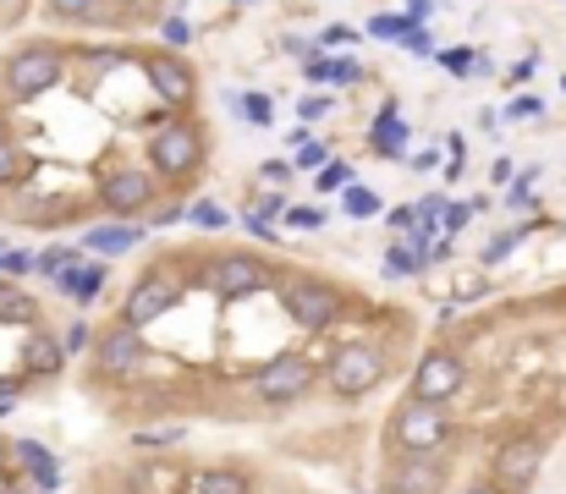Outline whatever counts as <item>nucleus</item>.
Segmentation results:
<instances>
[{"label":"nucleus","instance_id":"46","mask_svg":"<svg viewBox=\"0 0 566 494\" xmlns=\"http://www.w3.org/2000/svg\"><path fill=\"white\" fill-rule=\"evenodd\" d=\"M462 494H501V489H496V483H467Z\"/></svg>","mask_w":566,"mask_h":494},{"label":"nucleus","instance_id":"41","mask_svg":"<svg viewBox=\"0 0 566 494\" xmlns=\"http://www.w3.org/2000/svg\"><path fill=\"white\" fill-rule=\"evenodd\" d=\"M188 34H193V28H188L182 17H171V23H166V39H171V44H188Z\"/></svg>","mask_w":566,"mask_h":494},{"label":"nucleus","instance_id":"17","mask_svg":"<svg viewBox=\"0 0 566 494\" xmlns=\"http://www.w3.org/2000/svg\"><path fill=\"white\" fill-rule=\"evenodd\" d=\"M12 456H17V467L34 478V489H39V494H50V489L61 483V467H55V456H50V445H44V440H17V445H12Z\"/></svg>","mask_w":566,"mask_h":494},{"label":"nucleus","instance_id":"34","mask_svg":"<svg viewBox=\"0 0 566 494\" xmlns=\"http://www.w3.org/2000/svg\"><path fill=\"white\" fill-rule=\"evenodd\" d=\"M66 264H72L66 247H50V253H39V259H34V270H39V275H61Z\"/></svg>","mask_w":566,"mask_h":494},{"label":"nucleus","instance_id":"19","mask_svg":"<svg viewBox=\"0 0 566 494\" xmlns=\"http://www.w3.org/2000/svg\"><path fill=\"white\" fill-rule=\"evenodd\" d=\"M188 494H254V483L236 467H204V472H193Z\"/></svg>","mask_w":566,"mask_h":494},{"label":"nucleus","instance_id":"11","mask_svg":"<svg viewBox=\"0 0 566 494\" xmlns=\"http://www.w3.org/2000/svg\"><path fill=\"white\" fill-rule=\"evenodd\" d=\"M308 385H313V363L308 358H275V363H265L254 374V395L265 406H292Z\"/></svg>","mask_w":566,"mask_h":494},{"label":"nucleus","instance_id":"20","mask_svg":"<svg viewBox=\"0 0 566 494\" xmlns=\"http://www.w3.org/2000/svg\"><path fill=\"white\" fill-rule=\"evenodd\" d=\"M0 324H28V329H39V302L23 286H12V281H0Z\"/></svg>","mask_w":566,"mask_h":494},{"label":"nucleus","instance_id":"30","mask_svg":"<svg viewBox=\"0 0 566 494\" xmlns=\"http://www.w3.org/2000/svg\"><path fill=\"white\" fill-rule=\"evenodd\" d=\"M352 182V165L347 159H336V165H325V171H319V193H336V187H347Z\"/></svg>","mask_w":566,"mask_h":494},{"label":"nucleus","instance_id":"33","mask_svg":"<svg viewBox=\"0 0 566 494\" xmlns=\"http://www.w3.org/2000/svg\"><path fill=\"white\" fill-rule=\"evenodd\" d=\"M506 116H512V121H539V116H544V105H539L533 94H517V100L506 105Z\"/></svg>","mask_w":566,"mask_h":494},{"label":"nucleus","instance_id":"42","mask_svg":"<svg viewBox=\"0 0 566 494\" xmlns=\"http://www.w3.org/2000/svg\"><path fill=\"white\" fill-rule=\"evenodd\" d=\"M429 12H435V0H408V17H413L419 28H424V17H429Z\"/></svg>","mask_w":566,"mask_h":494},{"label":"nucleus","instance_id":"31","mask_svg":"<svg viewBox=\"0 0 566 494\" xmlns=\"http://www.w3.org/2000/svg\"><path fill=\"white\" fill-rule=\"evenodd\" d=\"M236 110H242V116H248L254 127H270V116H275L265 94H248V100H236Z\"/></svg>","mask_w":566,"mask_h":494},{"label":"nucleus","instance_id":"10","mask_svg":"<svg viewBox=\"0 0 566 494\" xmlns=\"http://www.w3.org/2000/svg\"><path fill=\"white\" fill-rule=\"evenodd\" d=\"M204 281H209V291H215L220 302H236V297L259 291V286L270 281V270H265L254 253H220V259H209Z\"/></svg>","mask_w":566,"mask_h":494},{"label":"nucleus","instance_id":"49","mask_svg":"<svg viewBox=\"0 0 566 494\" xmlns=\"http://www.w3.org/2000/svg\"><path fill=\"white\" fill-rule=\"evenodd\" d=\"M0 264H7V247H0Z\"/></svg>","mask_w":566,"mask_h":494},{"label":"nucleus","instance_id":"6","mask_svg":"<svg viewBox=\"0 0 566 494\" xmlns=\"http://www.w3.org/2000/svg\"><path fill=\"white\" fill-rule=\"evenodd\" d=\"M390 440L401 445V451H440L446 440H451V418L440 406H429V401H401L396 406V418H390Z\"/></svg>","mask_w":566,"mask_h":494},{"label":"nucleus","instance_id":"38","mask_svg":"<svg viewBox=\"0 0 566 494\" xmlns=\"http://www.w3.org/2000/svg\"><path fill=\"white\" fill-rule=\"evenodd\" d=\"M401 44H408L413 55H435V39H429V34H419V28H413L408 39H401Z\"/></svg>","mask_w":566,"mask_h":494},{"label":"nucleus","instance_id":"23","mask_svg":"<svg viewBox=\"0 0 566 494\" xmlns=\"http://www.w3.org/2000/svg\"><path fill=\"white\" fill-rule=\"evenodd\" d=\"M50 6V17H61V23H100V6L105 0H44Z\"/></svg>","mask_w":566,"mask_h":494},{"label":"nucleus","instance_id":"2","mask_svg":"<svg viewBox=\"0 0 566 494\" xmlns=\"http://www.w3.org/2000/svg\"><path fill=\"white\" fill-rule=\"evenodd\" d=\"M204 165V132L188 127V121H171L149 138V177H166V182H182Z\"/></svg>","mask_w":566,"mask_h":494},{"label":"nucleus","instance_id":"29","mask_svg":"<svg viewBox=\"0 0 566 494\" xmlns=\"http://www.w3.org/2000/svg\"><path fill=\"white\" fill-rule=\"evenodd\" d=\"M385 264H390L396 275H424V259L413 253V247H390V253H385Z\"/></svg>","mask_w":566,"mask_h":494},{"label":"nucleus","instance_id":"39","mask_svg":"<svg viewBox=\"0 0 566 494\" xmlns=\"http://www.w3.org/2000/svg\"><path fill=\"white\" fill-rule=\"evenodd\" d=\"M467 214H473V204H467V209H462V204H451V209H446V236H451V231H462V225H467Z\"/></svg>","mask_w":566,"mask_h":494},{"label":"nucleus","instance_id":"37","mask_svg":"<svg viewBox=\"0 0 566 494\" xmlns=\"http://www.w3.org/2000/svg\"><path fill=\"white\" fill-rule=\"evenodd\" d=\"M34 270V253H7V264H0V275H28Z\"/></svg>","mask_w":566,"mask_h":494},{"label":"nucleus","instance_id":"8","mask_svg":"<svg viewBox=\"0 0 566 494\" xmlns=\"http://www.w3.org/2000/svg\"><path fill=\"white\" fill-rule=\"evenodd\" d=\"M89 347H94L100 374H111V379H132V374H143V363H149L143 329H132V324H111L105 336H94Z\"/></svg>","mask_w":566,"mask_h":494},{"label":"nucleus","instance_id":"48","mask_svg":"<svg viewBox=\"0 0 566 494\" xmlns=\"http://www.w3.org/2000/svg\"><path fill=\"white\" fill-rule=\"evenodd\" d=\"M0 467H7V440H0Z\"/></svg>","mask_w":566,"mask_h":494},{"label":"nucleus","instance_id":"16","mask_svg":"<svg viewBox=\"0 0 566 494\" xmlns=\"http://www.w3.org/2000/svg\"><path fill=\"white\" fill-rule=\"evenodd\" d=\"M55 291L72 297L77 308H89V302L105 291V264H77V259H72V264L55 275Z\"/></svg>","mask_w":566,"mask_h":494},{"label":"nucleus","instance_id":"36","mask_svg":"<svg viewBox=\"0 0 566 494\" xmlns=\"http://www.w3.org/2000/svg\"><path fill=\"white\" fill-rule=\"evenodd\" d=\"M17 395H23V379H0V418L17 406Z\"/></svg>","mask_w":566,"mask_h":494},{"label":"nucleus","instance_id":"32","mask_svg":"<svg viewBox=\"0 0 566 494\" xmlns=\"http://www.w3.org/2000/svg\"><path fill=\"white\" fill-rule=\"evenodd\" d=\"M331 77H336V82H358L363 66H358L352 55H342V61H325V82H331Z\"/></svg>","mask_w":566,"mask_h":494},{"label":"nucleus","instance_id":"14","mask_svg":"<svg viewBox=\"0 0 566 494\" xmlns=\"http://www.w3.org/2000/svg\"><path fill=\"white\" fill-rule=\"evenodd\" d=\"M143 72H149V82H154V94H159V105H193V94H198V77H193V66L182 61V55H149L143 61Z\"/></svg>","mask_w":566,"mask_h":494},{"label":"nucleus","instance_id":"35","mask_svg":"<svg viewBox=\"0 0 566 494\" xmlns=\"http://www.w3.org/2000/svg\"><path fill=\"white\" fill-rule=\"evenodd\" d=\"M286 220L297 231H319V225H325V214H319V209H286Z\"/></svg>","mask_w":566,"mask_h":494},{"label":"nucleus","instance_id":"18","mask_svg":"<svg viewBox=\"0 0 566 494\" xmlns=\"http://www.w3.org/2000/svg\"><path fill=\"white\" fill-rule=\"evenodd\" d=\"M138 225L132 220H105V225H94L83 242H89V253H100V259H121V253H132L138 247Z\"/></svg>","mask_w":566,"mask_h":494},{"label":"nucleus","instance_id":"9","mask_svg":"<svg viewBox=\"0 0 566 494\" xmlns=\"http://www.w3.org/2000/svg\"><path fill=\"white\" fill-rule=\"evenodd\" d=\"M100 198H105L111 220H132V214H143L159 198V182L143 171V165H121V171H111L100 182Z\"/></svg>","mask_w":566,"mask_h":494},{"label":"nucleus","instance_id":"15","mask_svg":"<svg viewBox=\"0 0 566 494\" xmlns=\"http://www.w3.org/2000/svg\"><path fill=\"white\" fill-rule=\"evenodd\" d=\"M23 368H28L34 379H55V374L66 368V352H61V341L50 336V329H28V341H23Z\"/></svg>","mask_w":566,"mask_h":494},{"label":"nucleus","instance_id":"44","mask_svg":"<svg viewBox=\"0 0 566 494\" xmlns=\"http://www.w3.org/2000/svg\"><path fill=\"white\" fill-rule=\"evenodd\" d=\"M265 177H270V182H286V177H292V165H286V159H270V165H265Z\"/></svg>","mask_w":566,"mask_h":494},{"label":"nucleus","instance_id":"26","mask_svg":"<svg viewBox=\"0 0 566 494\" xmlns=\"http://www.w3.org/2000/svg\"><path fill=\"white\" fill-rule=\"evenodd\" d=\"M182 440H188V429H182V424H166V429H138V434H132V445H143V451H154V445L166 451V445H182Z\"/></svg>","mask_w":566,"mask_h":494},{"label":"nucleus","instance_id":"3","mask_svg":"<svg viewBox=\"0 0 566 494\" xmlns=\"http://www.w3.org/2000/svg\"><path fill=\"white\" fill-rule=\"evenodd\" d=\"M281 308L297 329H308V336H319V329H331L342 318V291L325 286V281H308V275H292L281 286Z\"/></svg>","mask_w":566,"mask_h":494},{"label":"nucleus","instance_id":"13","mask_svg":"<svg viewBox=\"0 0 566 494\" xmlns=\"http://www.w3.org/2000/svg\"><path fill=\"white\" fill-rule=\"evenodd\" d=\"M177 308V281H166V275H143L132 291H127V302H121V324H132V329H143V324H159Z\"/></svg>","mask_w":566,"mask_h":494},{"label":"nucleus","instance_id":"7","mask_svg":"<svg viewBox=\"0 0 566 494\" xmlns=\"http://www.w3.org/2000/svg\"><path fill=\"white\" fill-rule=\"evenodd\" d=\"M462 385H467V363H462V352H451V347L424 352V358H419V368H413V401L446 406Z\"/></svg>","mask_w":566,"mask_h":494},{"label":"nucleus","instance_id":"21","mask_svg":"<svg viewBox=\"0 0 566 494\" xmlns=\"http://www.w3.org/2000/svg\"><path fill=\"white\" fill-rule=\"evenodd\" d=\"M23 177H28V154L7 127H0V187H17Z\"/></svg>","mask_w":566,"mask_h":494},{"label":"nucleus","instance_id":"28","mask_svg":"<svg viewBox=\"0 0 566 494\" xmlns=\"http://www.w3.org/2000/svg\"><path fill=\"white\" fill-rule=\"evenodd\" d=\"M188 220H193L198 231H220V225H226V209L204 198V204H193V209H188Z\"/></svg>","mask_w":566,"mask_h":494},{"label":"nucleus","instance_id":"24","mask_svg":"<svg viewBox=\"0 0 566 494\" xmlns=\"http://www.w3.org/2000/svg\"><path fill=\"white\" fill-rule=\"evenodd\" d=\"M342 204H347V214H352V220L380 214V193H369V187H358V182H347V187H342Z\"/></svg>","mask_w":566,"mask_h":494},{"label":"nucleus","instance_id":"22","mask_svg":"<svg viewBox=\"0 0 566 494\" xmlns=\"http://www.w3.org/2000/svg\"><path fill=\"white\" fill-rule=\"evenodd\" d=\"M401 143H408V127H401L396 105H385V121H374V148H380L385 159H396V154H401Z\"/></svg>","mask_w":566,"mask_h":494},{"label":"nucleus","instance_id":"5","mask_svg":"<svg viewBox=\"0 0 566 494\" xmlns=\"http://www.w3.org/2000/svg\"><path fill=\"white\" fill-rule=\"evenodd\" d=\"M539 467H544V440L539 434H512L490 456V483L501 494H528L533 478H539Z\"/></svg>","mask_w":566,"mask_h":494},{"label":"nucleus","instance_id":"45","mask_svg":"<svg viewBox=\"0 0 566 494\" xmlns=\"http://www.w3.org/2000/svg\"><path fill=\"white\" fill-rule=\"evenodd\" d=\"M528 204H533V193H528V182H523V187L506 198V209H528Z\"/></svg>","mask_w":566,"mask_h":494},{"label":"nucleus","instance_id":"12","mask_svg":"<svg viewBox=\"0 0 566 494\" xmlns=\"http://www.w3.org/2000/svg\"><path fill=\"white\" fill-rule=\"evenodd\" d=\"M451 461L440 451H408L390 472V494H446Z\"/></svg>","mask_w":566,"mask_h":494},{"label":"nucleus","instance_id":"27","mask_svg":"<svg viewBox=\"0 0 566 494\" xmlns=\"http://www.w3.org/2000/svg\"><path fill=\"white\" fill-rule=\"evenodd\" d=\"M55 341H61V352H66V358H77V352H83V347H89L94 336H89V324H83V318H72V324L61 329Z\"/></svg>","mask_w":566,"mask_h":494},{"label":"nucleus","instance_id":"25","mask_svg":"<svg viewBox=\"0 0 566 494\" xmlns=\"http://www.w3.org/2000/svg\"><path fill=\"white\" fill-rule=\"evenodd\" d=\"M413 28H419V23H413L408 12H385V17H374V23H369V34H374V39H408Z\"/></svg>","mask_w":566,"mask_h":494},{"label":"nucleus","instance_id":"4","mask_svg":"<svg viewBox=\"0 0 566 494\" xmlns=\"http://www.w3.org/2000/svg\"><path fill=\"white\" fill-rule=\"evenodd\" d=\"M380 379H385V352H380V347H363V341H352V347H336V358L325 363V385H331L342 401H358V395H369Z\"/></svg>","mask_w":566,"mask_h":494},{"label":"nucleus","instance_id":"43","mask_svg":"<svg viewBox=\"0 0 566 494\" xmlns=\"http://www.w3.org/2000/svg\"><path fill=\"white\" fill-rule=\"evenodd\" d=\"M325 110H331L325 94H308V100H303V116H325Z\"/></svg>","mask_w":566,"mask_h":494},{"label":"nucleus","instance_id":"47","mask_svg":"<svg viewBox=\"0 0 566 494\" xmlns=\"http://www.w3.org/2000/svg\"><path fill=\"white\" fill-rule=\"evenodd\" d=\"M0 494H12V478H7V467H0Z\"/></svg>","mask_w":566,"mask_h":494},{"label":"nucleus","instance_id":"40","mask_svg":"<svg viewBox=\"0 0 566 494\" xmlns=\"http://www.w3.org/2000/svg\"><path fill=\"white\" fill-rule=\"evenodd\" d=\"M325 159H331L325 143H303V165H325Z\"/></svg>","mask_w":566,"mask_h":494},{"label":"nucleus","instance_id":"1","mask_svg":"<svg viewBox=\"0 0 566 494\" xmlns=\"http://www.w3.org/2000/svg\"><path fill=\"white\" fill-rule=\"evenodd\" d=\"M61 72H66V55L39 39V44H23V50L7 55V66H0V82H7L12 100H39V94H50L55 82H61Z\"/></svg>","mask_w":566,"mask_h":494}]
</instances>
